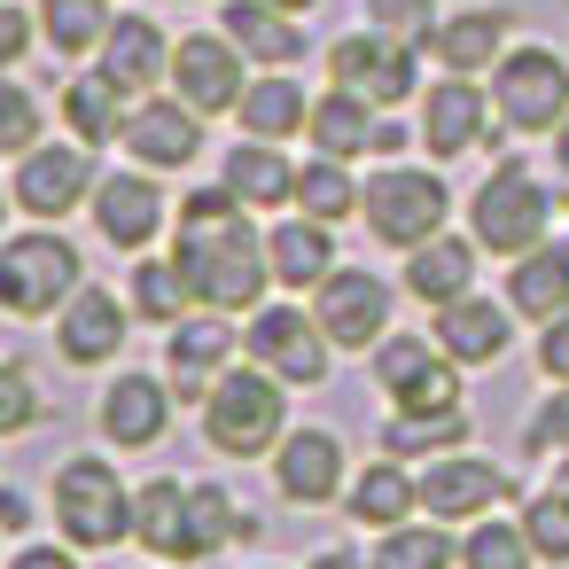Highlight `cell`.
Instances as JSON below:
<instances>
[{"instance_id":"cell-1","label":"cell","mask_w":569,"mask_h":569,"mask_svg":"<svg viewBox=\"0 0 569 569\" xmlns=\"http://www.w3.org/2000/svg\"><path fill=\"white\" fill-rule=\"evenodd\" d=\"M172 266L188 273L196 305L203 312H258L266 281H273V258H266V234L250 227V203L219 180V188H196L180 203V234H172Z\"/></svg>"},{"instance_id":"cell-2","label":"cell","mask_w":569,"mask_h":569,"mask_svg":"<svg viewBox=\"0 0 569 569\" xmlns=\"http://www.w3.org/2000/svg\"><path fill=\"white\" fill-rule=\"evenodd\" d=\"M203 437L219 460H258L289 437V382H273L266 367H227L203 390Z\"/></svg>"},{"instance_id":"cell-3","label":"cell","mask_w":569,"mask_h":569,"mask_svg":"<svg viewBox=\"0 0 569 569\" xmlns=\"http://www.w3.org/2000/svg\"><path fill=\"white\" fill-rule=\"evenodd\" d=\"M56 530L79 553H110L133 538V483L118 476V460L102 452H71L56 468Z\"/></svg>"},{"instance_id":"cell-4","label":"cell","mask_w":569,"mask_h":569,"mask_svg":"<svg viewBox=\"0 0 569 569\" xmlns=\"http://www.w3.org/2000/svg\"><path fill=\"white\" fill-rule=\"evenodd\" d=\"M79 289H87V258H79L63 234L32 227V234H17V242H0V312H9V320H48V312H63Z\"/></svg>"},{"instance_id":"cell-5","label":"cell","mask_w":569,"mask_h":569,"mask_svg":"<svg viewBox=\"0 0 569 569\" xmlns=\"http://www.w3.org/2000/svg\"><path fill=\"white\" fill-rule=\"evenodd\" d=\"M445 211H452V188L413 164H390L359 188V219L382 250H421L429 234H445Z\"/></svg>"},{"instance_id":"cell-6","label":"cell","mask_w":569,"mask_h":569,"mask_svg":"<svg viewBox=\"0 0 569 569\" xmlns=\"http://www.w3.org/2000/svg\"><path fill=\"white\" fill-rule=\"evenodd\" d=\"M468 227H476V250L522 258V250H538V242H546V227H553V188H538L522 164H499V172L476 188Z\"/></svg>"},{"instance_id":"cell-7","label":"cell","mask_w":569,"mask_h":569,"mask_svg":"<svg viewBox=\"0 0 569 569\" xmlns=\"http://www.w3.org/2000/svg\"><path fill=\"white\" fill-rule=\"evenodd\" d=\"M242 351H250V367H266L289 390H320L328 359H336V343L320 336V320L305 305H258L250 328H242Z\"/></svg>"},{"instance_id":"cell-8","label":"cell","mask_w":569,"mask_h":569,"mask_svg":"<svg viewBox=\"0 0 569 569\" xmlns=\"http://www.w3.org/2000/svg\"><path fill=\"white\" fill-rule=\"evenodd\" d=\"M491 110L507 118V133H553L569 118V63L553 48H515L491 71Z\"/></svg>"},{"instance_id":"cell-9","label":"cell","mask_w":569,"mask_h":569,"mask_svg":"<svg viewBox=\"0 0 569 569\" xmlns=\"http://www.w3.org/2000/svg\"><path fill=\"white\" fill-rule=\"evenodd\" d=\"M367 375L390 398V413H445V406H460V375H452V359L429 336H382Z\"/></svg>"},{"instance_id":"cell-10","label":"cell","mask_w":569,"mask_h":569,"mask_svg":"<svg viewBox=\"0 0 569 569\" xmlns=\"http://www.w3.org/2000/svg\"><path fill=\"white\" fill-rule=\"evenodd\" d=\"M312 320L336 351H375L390 336V281L367 273V266H336L320 289H312Z\"/></svg>"},{"instance_id":"cell-11","label":"cell","mask_w":569,"mask_h":569,"mask_svg":"<svg viewBox=\"0 0 569 569\" xmlns=\"http://www.w3.org/2000/svg\"><path fill=\"white\" fill-rule=\"evenodd\" d=\"M94 188H102V172H94V149L87 141H40L32 157H17V180H9V196L32 211V219H71L79 203H94Z\"/></svg>"},{"instance_id":"cell-12","label":"cell","mask_w":569,"mask_h":569,"mask_svg":"<svg viewBox=\"0 0 569 569\" xmlns=\"http://www.w3.org/2000/svg\"><path fill=\"white\" fill-rule=\"evenodd\" d=\"M328 79H336L343 94L375 102V110H398V102L421 87V71H413V48L382 40L375 24H367V32H343V40L328 48Z\"/></svg>"},{"instance_id":"cell-13","label":"cell","mask_w":569,"mask_h":569,"mask_svg":"<svg viewBox=\"0 0 569 569\" xmlns=\"http://www.w3.org/2000/svg\"><path fill=\"white\" fill-rule=\"evenodd\" d=\"M499 499H515V476L499 460H476V452H437L421 468V515L429 522H476L491 515Z\"/></svg>"},{"instance_id":"cell-14","label":"cell","mask_w":569,"mask_h":569,"mask_svg":"<svg viewBox=\"0 0 569 569\" xmlns=\"http://www.w3.org/2000/svg\"><path fill=\"white\" fill-rule=\"evenodd\" d=\"M242 48L227 40V32H188L180 48H172V87H180V102L188 110H203V118H227L234 102H242Z\"/></svg>"},{"instance_id":"cell-15","label":"cell","mask_w":569,"mask_h":569,"mask_svg":"<svg viewBox=\"0 0 569 569\" xmlns=\"http://www.w3.org/2000/svg\"><path fill=\"white\" fill-rule=\"evenodd\" d=\"M343 483H351V468H343V437L336 429H289L281 445H273V491L289 499V507H328V499H343Z\"/></svg>"},{"instance_id":"cell-16","label":"cell","mask_w":569,"mask_h":569,"mask_svg":"<svg viewBox=\"0 0 569 569\" xmlns=\"http://www.w3.org/2000/svg\"><path fill=\"white\" fill-rule=\"evenodd\" d=\"M234 359V320L227 312H188L180 328H164V382L180 406H203V390L227 375Z\"/></svg>"},{"instance_id":"cell-17","label":"cell","mask_w":569,"mask_h":569,"mask_svg":"<svg viewBox=\"0 0 569 569\" xmlns=\"http://www.w3.org/2000/svg\"><path fill=\"white\" fill-rule=\"evenodd\" d=\"M94 227H102V242H118V250H149L157 234H164V219H172V203H164V188H157V172L149 164H133V172H110L102 188H94Z\"/></svg>"},{"instance_id":"cell-18","label":"cell","mask_w":569,"mask_h":569,"mask_svg":"<svg viewBox=\"0 0 569 569\" xmlns=\"http://www.w3.org/2000/svg\"><path fill=\"white\" fill-rule=\"evenodd\" d=\"M126 149L149 172H180L203 157V110H188L180 94H141V110L126 118Z\"/></svg>"},{"instance_id":"cell-19","label":"cell","mask_w":569,"mask_h":569,"mask_svg":"<svg viewBox=\"0 0 569 569\" xmlns=\"http://www.w3.org/2000/svg\"><path fill=\"white\" fill-rule=\"evenodd\" d=\"M126 328H133V305L118 297V289H79L63 312H56V351L71 359V367H110L118 351H126Z\"/></svg>"},{"instance_id":"cell-20","label":"cell","mask_w":569,"mask_h":569,"mask_svg":"<svg viewBox=\"0 0 569 569\" xmlns=\"http://www.w3.org/2000/svg\"><path fill=\"white\" fill-rule=\"evenodd\" d=\"M94 421H102V437H110L118 452H149V445H164V429H172V382H164V375H118V382L102 390Z\"/></svg>"},{"instance_id":"cell-21","label":"cell","mask_w":569,"mask_h":569,"mask_svg":"<svg viewBox=\"0 0 569 569\" xmlns=\"http://www.w3.org/2000/svg\"><path fill=\"white\" fill-rule=\"evenodd\" d=\"M507 343H515V305H491V297H452V305H437V351H445L452 367H491Z\"/></svg>"},{"instance_id":"cell-22","label":"cell","mask_w":569,"mask_h":569,"mask_svg":"<svg viewBox=\"0 0 569 569\" xmlns=\"http://www.w3.org/2000/svg\"><path fill=\"white\" fill-rule=\"evenodd\" d=\"M94 71L118 79L126 94H157V87L172 79V40H164V24H157V17H118Z\"/></svg>"},{"instance_id":"cell-23","label":"cell","mask_w":569,"mask_h":569,"mask_svg":"<svg viewBox=\"0 0 569 569\" xmlns=\"http://www.w3.org/2000/svg\"><path fill=\"white\" fill-rule=\"evenodd\" d=\"M133 546L149 561H196V522H188V483L180 476H149L133 491Z\"/></svg>"},{"instance_id":"cell-24","label":"cell","mask_w":569,"mask_h":569,"mask_svg":"<svg viewBox=\"0 0 569 569\" xmlns=\"http://www.w3.org/2000/svg\"><path fill=\"white\" fill-rule=\"evenodd\" d=\"M219 32H227L250 63H266V71L305 63V24H297L289 9H273V0H219Z\"/></svg>"},{"instance_id":"cell-25","label":"cell","mask_w":569,"mask_h":569,"mask_svg":"<svg viewBox=\"0 0 569 569\" xmlns=\"http://www.w3.org/2000/svg\"><path fill=\"white\" fill-rule=\"evenodd\" d=\"M483 118H491V102L476 94V79L445 71V79L429 87V102H421V149H429V157H468V149L483 141Z\"/></svg>"},{"instance_id":"cell-26","label":"cell","mask_w":569,"mask_h":569,"mask_svg":"<svg viewBox=\"0 0 569 569\" xmlns=\"http://www.w3.org/2000/svg\"><path fill=\"white\" fill-rule=\"evenodd\" d=\"M343 515L359 522V530H398V522H413L421 515V476H406V460H367L351 483H343Z\"/></svg>"},{"instance_id":"cell-27","label":"cell","mask_w":569,"mask_h":569,"mask_svg":"<svg viewBox=\"0 0 569 569\" xmlns=\"http://www.w3.org/2000/svg\"><path fill=\"white\" fill-rule=\"evenodd\" d=\"M219 180L250 203V211H281V203H297V164L281 157V141H234L227 149V164H219Z\"/></svg>"},{"instance_id":"cell-28","label":"cell","mask_w":569,"mask_h":569,"mask_svg":"<svg viewBox=\"0 0 569 569\" xmlns=\"http://www.w3.org/2000/svg\"><path fill=\"white\" fill-rule=\"evenodd\" d=\"M375 126H382V110L375 102H359V94H343V87H328V94H312V118H305V141H312V157H367L375 149Z\"/></svg>"},{"instance_id":"cell-29","label":"cell","mask_w":569,"mask_h":569,"mask_svg":"<svg viewBox=\"0 0 569 569\" xmlns=\"http://www.w3.org/2000/svg\"><path fill=\"white\" fill-rule=\"evenodd\" d=\"M507 305H515V320H561L569 312V242L522 250L507 273Z\"/></svg>"},{"instance_id":"cell-30","label":"cell","mask_w":569,"mask_h":569,"mask_svg":"<svg viewBox=\"0 0 569 569\" xmlns=\"http://www.w3.org/2000/svg\"><path fill=\"white\" fill-rule=\"evenodd\" d=\"M507 32H515V17L507 9H460V17H445L437 24V63L445 71H460V79H476L483 63H499L507 56Z\"/></svg>"},{"instance_id":"cell-31","label":"cell","mask_w":569,"mask_h":569,"mask_svg":"<svg viewBox=\"0 0 569 569\" xmlns=\"http://www.w3.org/2000/svg\"><path fill=\"white\" fill-rule=\"evenodd\" d=\"M266 258H273V281H281V289H320V281L336 273V234L297 211V219H281V227L266 234Z\"/></svg>"},{"instance_id":"cell-32","label":"cell","mask_w":569,"mask_h":569,"mask_svg":"<svg viewBox=\"0 0 569 569\" xmlns=\"http://www.w3.org/2000/svg\"><path fill=\"white\" fill-rule=\"evenodd\" d=\"M234 118H242V133H250V141H289V133H305L312 94H305L289 71H266V79H250V87H242Z\"/></svg>"},{"instance_id":"cell-33","label":"cell","mask_w":569,"mask_h":569,"mask_svg":"<svg viewBox=\"0 0 569 569\" xmlns=\"http://www.w3.org/2000/svg\"><path fill=\"white\" fill-rule=\"evenodd\" d=\"M468 281H476V242H460V234H429L421 250H406V289L437 312V305H452V297H468Z\"/></svg>"},{"instance_id":"cell-34","label":"cell","mask_w":569,"mask_h":569,"mask_svg":"<svg viewBox=\"0 0 569 569\" xmlns=\"http://www.w3.org/2000/svg\"><path fill=\"white\" fill-rule=\"evenodd\" d=\"M126 87L118 79H102V71H87V79H71L63 87V126H71V141H87V149H110V141H126Z\"/></svg>"},{"instance_id":"cell-35","label":"cell","mask_w":569,"mask_h":569,"mask_svg":"<svg viewBox=\"0 0 569 569\" xmlns=\"http://www.w3.org/2000/svg\"><path fill=\"white\" fill-rule=\"evenodd\" d=\"M188 522H196V561H211V553L258 538V515H250L227 483H188Z\"/></svg>"},{"instance_id":"cell-36","label":"cell","mask_w":569,"mask_h":569,"mask_svg":"<svg viewBox=\"0 0 569 569\" xmlns=\"http://www.w3.org/2000/svg\"><path fill=\"white\" fill-rule=\"evenodd\" d=\"M110 0H40V40L56 48V56H102V40H110Z\"/></svg>"},{"instance_id":"cell-37","label":"cell","mask_w":569,"mask_h":569,"mask_svg":"<svg viewBox=\"0 0 569 569\" xmlns=\"http://www.w3.org/2000/svg\"><path fill=\"white\" fill-rule=\"evenodd\" d=\"M126 305H133L141 320H157V328H180L188 312H203L196 289H188V273H180L172 258H141L133 281H126Z\"/></svg>"},{"instance_id":"cell-38","label":"cell","mask_w":569,"mask_h":569,"mask_svg":"<svg viewBox=\"0 0 569 569\" xmlns=\"http://www.w3.org/2000/svg\"><path fill=\"white\" fill-rule=\"evenodd\" d=\"M468 445V413L445 406V413H390L382 421V452L390 460H437V452H460Z\"/></svg>"},{"instance_id":"cell-39","label":"cell","mask_w":569,"mask_h":569,"mask_svg":"<svg viewBox=\"0 0 569 569\" xmlns=\"http://www.w3.org/2000/svg\"><path fill=\"white\" fill-rule=\"evenodd\" d=\"M375 569H460V546L445 538V522H398V530H375Z\"/></svg>"},{"instance_id":"cell-40","label":"cell","mask_w":569,"mask_h":569,"mask_svg":"<svg viewBox=\"0 0 569 569\" xmlns=\"http://www.w3.org/2000/svg\"><path fill=\"white\" fill-rule=\"evenodd\" d=\"M297 211L320 219V227H336V219L359 211V180L343 172V157H312V164L297 172Z\"/></svg>"},{"instance_id":"cell-41","label":"cell","mask_w":569,"mask_h":569,"mask_svg":"<svg viewBox=\"0 0 569 569\" xmlns=\"http://www.w3.org/2000/svg\"><path fill=\"white\" fill-rule=\"evenodd\" d=\"M460 569H538L522 522H499V515H476L468 538H460Z\"/></svg>"},{"instance_id":"cell-42","label":"cell","mask_w":569,"mask_h":569,"mask_svg":"<svg viewBox=\"0 0 569 569\" xmlns=\"http://www.w3.org/2000/svg\"><path fill=\"white\" fill-rule=\"evenodd\" d=\"M522 538H530V553L538 561H553V569H569V499L546 483L530 507H522Z\"/></svg>"},{"instance_id":"cell-43","label":"cell","mask_w":569,"mask_h":569,"mask_svg":"<svg viewBox=\"0 0 569 569\" xmlns=\"http://www.w3.org/2000/svg\"><path fill=\"white\" fill-rule=\"evenodd\" d=\"M367 24L398 48H429L445 17H437V0H367Z\"/></svg>"},{"instance_id":"cell-44","label":"cell","mask_w":569,"mask_h":569,"mask_svg":"<svg viewBox=\"0 0 569 569\" xmlns=\"http://www.w3.org/2000/svg\"><path fill=\"white\" fill-rule=\"evenodd\" d=\"M40 149V94L0 79V157H32Z\"/></svg>"},{"instance_id":"cell-45","label":"cell","mask_w":569,"mask_h":569,"mask_svg":"<svg viewBox=\"0 0 569 569\" xmlns=\"http://www.w3.org/2000/svg\"><path fill=\"white\" fill-rule=\"evenodd\" d=\"M40 413H48V406H40L32 367H24V359H0V437H24Z\"/></svg>"},{"instance_id":"cell-46","label":"cell","mask_w":569,"mask_h":569,"mask_svg":"<svg viewBox=\"0 0 569 569\" xmlns=\"http://www.w3.org/2000/svg\"><path fill=\"white\" fill-rule=\"evenodd\" d=\"M522 445H530V452H569V382H561V390H553V398L530 413Z\"/></svg>"},{"instance_id":"cell-47","label":"cell","mask_w":569,"mask_h":569,"mask_svg":"<svg viewBox=\"0 0 569 569\" xmlns=\"http://www.w3.org/2000/svg\"><path fill=\"white\" fill-rule=\"evenodd\" d=\"M32 32H40V17H24L17 0H0V71H9V63H24Z\"/></svg>"},{"instance_id":"cell-48","label":"cell","mask_w":569,"mask_h":569,"mask_svg":"<svg viewBox=\"0 0 569 569\" xmlns=\"http://www.w3.org/2000/svg\"><path fill=\"white\" fill-rule=\"evenodd\" d=\"M0 569H79V546H48V538H32V546H17Z\"/></svg>"},{"instance_id":"cell-49","label":"cell","mask_w":569,"mask_h":569,"mask_svg":"<svg viewBox=\"0 0 569 569\" xmlns=\"http://www.w3.org/2000/svg\"><path fill=\"white\" fill-rule=\"evenodd\" d=\"M538 367H546L553 382H569V312L546 320V336H538Z\"/></svg>"},{"instance_id":"cell-50","label":"cell","mask_w":569,"mask_h":569,"mask_svg":"<svg viewBox=\"0 0 569 569\" xmlns=\"http://www.w3.org/2000/svg\"><path fill=\"white\" fill-rule=\"evenodd\" d=\"M0 530H32V491H17V483H0Z\"/></svg>"},{"instance_id":"cell-51","label":"cell","mask_w":569,"mask_h":569,"mask_svg":"<svg viewBox=\"0 0 569 569\" xmlns=\"http://www.w3.org/2000/svg\"><path fill=\"white\" fill-rule=\"evenodd\" d=\"M305 569H375V561H367V553H351V546H320Z\"/></svg>"},{"instance_id":"cell-52","label":"cell","mask_w":569,"mask_h":569,"mask_svg":"<svg viewBox=\"0 0 569 569\" xmlns=\"http://www.w3.org/2000/svg\"><path fill=\"white\" fill-rule=\"evenodd\" d=\"M375 149H382V157H398V149H406V126H390V118H382V126H375Z\"/></svg>"},{"instance_id":"cell-53","label":"cell","mask_w":569,"mask_h":569,"mask_svg":"<svg viewBox=\"0 0 569 569\" xmlns=\"http://www.w3.org/2000/svg\"><path fill=\"white\" fill-rule=\"evenodd\" d=\"M553 157H561V172H569V118L553 126Z\"/></svg>"},{"instance_id":"cell-54","label":"cell","mask_w":569,"mask_h":569,"mask_svg":"<svg viewBox=\"0 0 569 569\" xmlns=\"http://www.w3.org/2000/svg\"><path fill=\"white\" fill-rule=\"evenodd\" d=\"M553 491H561V499H569V452H561V460H553Z\"/></svg>"},{"instance_id":"cell-55","label":"cell","mask_w":569,"mask_h":569,"mask_svg":"<svg viewBox=\"0 0 569 569\" xmlns=\"http://www.w3.org/2000/svg\"><path fill=\"white\" fill-rule=\"evenodd\" d=\"M273 9H289V17H305V9H312V0H273Z\"/></svg>"},{"instance_id":"cell-56","label":"cell","mask_w":569,"mask_h":569,"mask_svg":"<svg viewBox=\"0 0 569 569\" xmlns=\"http://www.w3.org/2000/svg\"><path fill=\"white\" fill-rule=\"evenodd\" d=\"M0 219H9V188H0Z\"/></svg>"},{"instance_id":"cell-57","label":"cell","mask_w":569,"mask_h":569,"mask_svg":"<svg viewBox=\"0 0 569 569\" xmlns=\"http://www.w3.org/2000/svg\"><path fill=\"white\" fill-rule=\"evenodd\" d=\"M0 538H9V530H0ZM0 561H9V553H0Z\"/></svg>"}]
</instances>
